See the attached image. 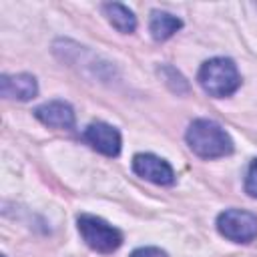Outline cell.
<instances>
[{
	"mask_svg": "<svg viewBox=\"0 0 257 257\" xmlns=\"http://www.w3.org/2000/svg\"><path fill=\"white\" fill-rule=\"evenodd\" d=\"M185 139L189 149L201 159H217L233 151V141L225 133V128H221L217 122L207 118L193 120L187 128Z\"/></svg>",
	"mask_w": 257,
	"mask_h": 257,
	"instance_id": "1",
	"label": "cell"
},
{
	"mask_svg": "<svg viewBox=\"0 0 257 257\" xmlns=\"http://www.w3.org/2000/svg\"><path fill=\"white\" fill-rule=\"evenodd\" d=\"M199 84L207 94L215 98H223L233 94L239 88L241 76L231 58L217 56L203 62V66L199 68Z\"/></svg>",
	"mask_w": 257,
	"mask_h": 257,
	"instance_id": "2",
	"label": "cell"
},
{
	"mask_svg": "<svg viewBox=\"0 0 257 257\" xmlns=\"http://www.w3.org/2000/svg\"><path fill=\"white\" fill-rule=\"evenodd\" d=\"M76 223H78V231L84 243L98 253H112L122 243L120 231L94 215H80Z\"/></svg>",
	"mask_w": 257,
	"mask_h": 257,
	"instance_id": "3",
	"label": "cell"
},
{
	"mask_svg": "<svg viewBox=\"0 0 257 257\" xmlns=\"http://www.w3.org/2000/svg\"><path fill=\"white\" fill-rule=\"evenodd\" d=\"M217 229L235 243H249L257 237V215L241 209H227L217 217Z\"/></svg>",
	"mask_w": 257,
	"mask_h": 257,
	"instance_id": "4",
	"label": "cell"
},
{
	"mask_svg": "<svg viewBox=\"0 0 257 257\" xmlns=\"http://www.w3.org/2000/svg\"><path fill=\"white\" fill-rule=\"evenodd\" d=\"M133 171L151 181V183H157V185H173L175 183V173L171 169V165L155 155H149V153H141L133 159Z\"/></svg>",
	"mask_w": 257,
	"mask_h": 257,
	"instance_id": "5",
	"label": "cell"
},
{
	"mask_svg": "<svg viewBox=\"0 0 257 257\" xmlns=\"http://www.w3.org/2000/svg\"><path fill=\"white\" fill-rule=\"evenodd\" d=\"M84 141L98 153L106 157H116L120 153V135L114 126L106 122H92L84 131Z\"/></svg>",
	"mask_w": 257,
	"mask_h": 257,
	"instance_id": "6",
	"label": "cell"
},
{
	"mask_svg": "<svg viewBox=\"0 0 257 257\" xmlns=\"http://www.w3.org/2000/svg\"><path fill=\"white\" fill-rule=\"evenodd\" d=\"M34 116L46 126H54V128L74 126V110L68 102H62V100H50V102L36 106Z\"/></svg>",
	"mask_w": 257,
	"mask_h": 257,
	"instance_id": "7",
	"label": "cell"
},
{
	"mask_svg": "<svg viewBox=\"0 0 257 257\" xmlns=\"http://www.w3.org/2000/svg\"><path fill=\"white\" fill-rule=\"evenodd\" d=\"M0 92L4 98L30 100L36 96L38 84L32 74H4L0 78Z\"/></svg>",
	"mask_w": 257,
	"mask_h": 257,
	"instance_id": "8",
	"label": "cell"
},
{
	"mask_svg": "<svg viewBox=\"0 0 257 257\" xmlns=\"http://www.w3.org/2000/svg\"><path fill=\"white\" fill-rule=\"evenodd\" d=\"M181 26H183V22H181L177 16L169 14V12L155 10V12L151 14V24H149V28H151L153 38H155V40H159V42H163V40L171 38V36H173Z\"/></svg>",
	"mask_w": 257,
	"mask_h": 257,
	"instance_id": "9",
	"label": "cell"
},
{
	"mask_svg": "<svg viewBox=\"0 0 257 257\" xmlns=\"http://www.w3.org/2000/svg\"><path fill=\"white\" fill-rule=\"evenodd\" d=\"M102 10H104L108 22H110L118 32H122V34L135 32V28H137V18H135V14H133L124 4H118V2L104 4Z\"/></svg>",
	"mask_w": 257,
	"mask_h": 257,
	"instance_id": "10",
	"label": "cell"
},
{
	"mask_svg": "<svg viewBox=\"0 0 257 257\" xmlns=\"http://www.w3.org/2000/svg\"><path fill=\"white\" fill-rule=\"evenodd\" d=\"M245 191L257 199V159L249 165V171H247V179H245Z\"/></svg>",
	"mask_w": 257,
	"mask_h": 257,
	"instance_id": "11",
	"label": "cell"
},
{
	"mask_svg": "<svg viewBox=\"0 0 257 257\" xmlns=\"http://www.w3.org/2000/svg\"><path fill=\"white\" fill-rule=\"evenodd\" d=\"M131 257H167V253L161 251L159 247H141V249H135Z\"/></svg>",
	"mask_w": 257,
	"mask_h": 257,
	"instance_id": "12",
	"label": "cell"
}]
</instances>
